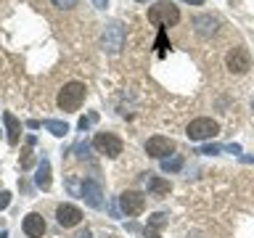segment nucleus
I'll return each instance as SVG.
<instances>
[{
  "label": "nucleus",
  "mask_w": 254,
  "mask_h": 238,
  "mask_svg": "<svg viewBox=\"0 0 254 238\" xmlns=\"http://www.w3.org/2000/svg\"><path fill=\"white\" fill-rule=\"evenodd\" d=\"M85 95H87V87L82 82H69L61 87L59 93V109L61 111H77L79 106L85 103Z\"/></svg>",
  "instance_id": "1"
},
{
  "label": "nucleus",
  "mask_w": 254,
  "mask_h": 238,
  "mask_svg": "<svg viewBox=\"0 0 254 238\" xmlns=\"http://www.w3.org/2000/svg\"><path fill=\"white\" fill-rule=\"evenodd\" d=\"M148 21L156 24V27H172V24L180 21V11L172 3H156L148 8Z\"/></svg>",
  "instance_id": "2"
},
{
  "label": "nucleus",
  "mask_w": 254,
  "mask_h": 238,
  "mask_svg": "<svg viewBox=\"0 0 254 238\" xmlns=\"http://www.w3.org/2000/svg\"><path fill=\"white\" fill-rule=\"evenodd\" d=\"M217 132H220V124L214 122V119H209V117H198V119H193V122L188 124V138L196 140V143L209 140Z\"/></svg>",
  "instance_id": "3"
},
{
  "label": "nucleus",
  "mask_w": 254,
  "mask_h": 238,
  "mask_svg": "<svg viewBox=\"0 0 254 238\" xmlns=\"http://www.w3.org/2000/svg\"><path fill=\"white\" fill-rule=\"evenodd\" d=\"M225 66L233 71V74H244V71H249V69H252V56H249V51H246L244 45L230 48L228 56H225Z\"/></svg>",
  "instance_id": "4"
},
{
  "label": "nucleus",
  "mask_w": 254,
  "mask_h": 238,
  "mask_svg": "<svg viewBox=\"0 0 254 238\" xmlns=\"http://www.w3.org/2000/svg\"><path fill=\"white\" fill-rule=\"evenodd\" d=\"M93 146H95L98 154H106L109 159H117L119 154H122V140H119L114 132H98L93 138Z\"/></svg>",
  "instance_id": "5"
},
{
  "label": "nucleus",
  "mask_w": 254,
  "mask_h": 238,
  "mask_svg": "<svg viewBox=\"0 0 254 238\" xmlns=\"http://www.w3.org/2000/svg\"><path fill=\"white\" fill-rule=\"evenodd\" d=\"M125 45V27L119 21H111L106 24V29H103V51L109 53H119Z\"/></svg>",
  "instance_id": "6"
},
{
  "label": "nucleus",
  "mask_w": 254,
  "mask_h": 238,
  "mask_svg": "<svg viewBox=\"0 0 254 238\" xmlns=\"http://www.w3.org/2000/svg\"><path fill=\"white\" fill-rule=\"evenodd\" d=\"M119 206H122V212L127 217H135V214H140L146 209V196H143L140 190H125V193L119 196Z\"/></svg>",
  "instance_id": "7"
},
{
  "label": "nucleus",
  "mask_w": 254,
  "mask_h": 238,
  "mask_svg": "<svg viewBox=\"0 0 254 238\" xmlns=\"http://www.w3.org/2000/svg\"><path fill=\"white\" fill-rule=\"evenodd\" d=\"M175 151V140L164 138V135H154V138L146 140V154L154 159H167Z\"/></svg>",
  "instance_id": "8"
},
{
  "label": "nucleus",
  "mask_w": 254,
  "mask_h": 238,
  "mask_svg": "<svg viewBox=\"0 0 254 238\" xmlns=\"http://www.w3.org/2000/svg\"><path fill=\"white\" fill-rule=\"evenodd\" d=\"M56 220H59L61 228H74V225H79V220H82V212H79V206H74V204H61L59 209H56Z\"/></svg>",
  "instance_id": "9"
},
{
  "label": "nucleus",
  "mask_w": 254,
  "mask_h": 238,
  "mask_svg": "<svg viewBox=\"0 0 254 238\" xmlns=\"http://www.w3.org/2000/svg\"><path fill=\"white\" fill-rule=\"evenodd\" d=\"M82 198L87 206H93V209H101L103 206V190H101V182L95 180H85L82 182Z\"/></svg>",
  "instance_id": "10"
},
{
  "label": "nucleus",
  "mask_w": 254,
  "mask_h": 238,
  "mask_svg": "<svg viewBox=\"0 0 254 238\" xmlns=\"http://www.w3.org/2000/svg\"><path fill=\"white\" fill-rule=\"evenodd\" d=\"M21 228H24V233H27V238H43V233H45V220H43V214L29 212L27 217H24Z\"/></svg>",
  "instance_id": "11"
},
{
  "label": "nucleus",
  "mask_w": 254,
  "mask_h": 238,
  "mask_svg": "<svg viewBox=\"0 0 254 238\" xmlns=\"http://www.w3.org/2000/svg\"><path fill=\"white\" fill-rule=\"evenodd\" d=\"M217 16H209V13H201V16H196L193 19V27H196V32L201 37H209V35H214L217 32Z\"/></svg>",
  "instance_id": "12"
},
{
  "label": "nucleus",
  "mask_w": 254,
  "mask_h": 238,
  "mask_svg": "<svg viewBox=\"0 0 254 238\" xmlns=\"http://www.w3.org/2000/svg\"><path fill=\"white\" fill-rule=\"evenodd\" d=\"M3 122H5V132H8V143L16 146V143H19V135H21V122L11 114V111L3 114Z\"/></svg>",
  "instance_id": "13"
},
{
  "label": "nucleus",
  "mask_w": 254,
  "mask_h": 238,
  "mask_svg": "<svg viewBox=\"0 0 254 238\" xmlns=\"http://www.w3.org/2000/svg\"><path fill=\"white\" fill-rule=\"evenodd\" d=\"M35 185H37V188H43V190H48V188H51V162H48V159H43V162L37 164Z\"/></svg>",
  "instance_id": "14"
},
{
  "label": "nucleus",
  "mask_w": 254,
  "mask_h": 238,
  "mask_svg": "<svg viewBox=\"0 0 254 238\" xmlns=\"http://www.w3.org/2000/svg\"><path fill=\"white\" fill-rule=\"evenodd\" d=\"M167 225V214L164 212H156L148 217V225H146V236L148 238H159V228Z\"/></svg>",
  "instance_id": "15"
},
{
  "label": "nucleus",
  "mask_w": 254,
  "mask_h": 238,
  "mask_svg": "<svg viewBox=\"0 0 254 238\" xmlns=\"http://www.w3.org/2000/svg\"><path fill=\"white\" fill-rule=\"evenodd\" d=\"M148 190H151V196H167L172 190L170 185V180H162V178H148Z\"/></svg>",
  "instance_id": "16"
},
{
  "label": "nucleus",
  "mask_w": 254,
  "mask_h": 238,
  "mask_svg": "<svg viewBox=\"0 0 254 238\" xmlns=\"http://www.w3.org/2000/svg\"><path fill=\"white\" fill-rule=\"evenodd\" d=\"M43 127H45L51 135H56V138H64V135L69 132V124H66V122H59V119H45Z\"/></svg>",
  "instance_id": "17"
},
{
  "label": "nucleus",
  "mask_w": 254,
  "mask_h": 238,
  "mask_svg": "<svg viewBox=\"0 0 254 238\" xmlns=\"http://www.w3.org/2000/svg\"><path fill=\"white\" fill-rule=\"evenodd\" d=\"M32 146H35V135H29L27 138V148L21 151V159H19V164H21V170H29L32 164H35V154H32Z\"/></svg>",
  "instance_id": "18"
},
{
  "label": "nucleus",
  "mask_w": 254,
  "mask_h": 238,
  "mask_svg": "<svg viewBox=\"0 0 254 238\" xmlns=\"http://www.w3.org/2000/svg\"><path fill=\"white\" fill-rule=\"evenodd\" d=\"M180 167H183V159H180V156H172V159L167 156V159H162V170H164V172H178Z\"/></svg>",
  "instance_id": "19"
},
{
  "label": "nucleus",
  "mask_w": 254,
  "mask_h": 238,
  "mask_svg": "<svg viewBox=\"0 0 254 238\" xmlns=\"http://www.w3.org/2000/svg\"><path fill=\"white\" fill-rule=\"evenodd\" d=\"M95 122H98V114L93 111V114H87V117H82V119H79V130H87V127H90V124H95Z\"/></svg>",
  "instance_id": "20"
},
{
  "label": "nucleus",
  "mask_w": 254,
  "mask_h": 238,
  "mask_svg": "<svg viewBox=\"0 0 254 238\" xmlns=\"http://www.w3.org/2000/svg\"><path fill=\"white\" fill-rule=\"evenodd\" d=\"M51 3H53L56 8H61V11H69V8L77 5V0H51Z\"/></svg>",
  "instance_id": "21"
},
{
  "label": "nucleus",
  "mask_w": 254,
  "mask_h": 238,
  "mask_svg": "<svg viewBox=\"0 0 254 238\" xmlns=\"http://www.w3.org/2000/svg\"><path fill=\"white\" fill-rule=\"evenodd\" d=\"M222 146H217V143H212V146H201L198 148V154H220Z\"/></svg>",
  "instance_id": "22"
},
{
  "label": "nucleus",
  "mask_w": 254,
  "mask_h": 238,
  "mask_svg": "<svg viewBox=\"0 0 254 238\" xmlns=\"http://www.w3.org/2000/svg\"><path fill=\"white\" fill-rule=\"evenodd\" d=\"M8 204H11V193H8V190H0V212H3Z\"/></svg>",
  "instance_id": "23"
},
{
  "label": "nucleus",
  "mask_w": 254,
  "mask_h": 238,
  "mask_svg": "<svg viewBox=\"0 0 254 238\" xmlns=\"http://www.w3.org/2000/svg\"><path fill=\"white\" fill-rule=\"evenodd\" d=\"M74 238H93V233H90V230H87V228H85V230H79V233H77Z\"/></svg>",
  "instance_id": "24"
},
{
  "label": "nucleus",
  "mask_w": 254,
  "mask_h": 238,
  "mask_svg": "<svg viewBox=\"0 0 254 238\" xmlns=\"http://www.w3.org/2000/svg\"><path fill=\"white\" fill-rule=\"evenodd\" d=\"M93 5H95V8H106L109 0H93Z\"/></svg>",
  "instance_id": "25"
},
{
  "label": "nucleus",
  "mask_w": 254,
  "mask_h": 238,
  "mask_svg": "<svg viewBox=\"0 0 254 238\" xmlns=\"http://www.w3.org/2000/svg\"><path fill=\"white\" fill-rule=\"evenodd\" d=\"M183 3H190V5H201L204 0H183Z\"/></svg>",
  "instance_id": "26"
},
{
  "label": "nucleus",
  "mask_w": 254,
  "mask_h": 238,
  "mask_svg": "<svg viewBox=\"0 0 254 238\" xmlns=\"http://www.w3.org/2000/svg\"><path fill=\"white\" fill-rule=\"evenodd\" d=\"M0 238H8V230H3V233H0Z\"/></svg>",
  "instance_id": "27"
},
{
  "label": "nucleus",
  "mask_w": 254,
  "mask_h": 238,
  "mask_svg": "<svg viewBox=\"0 0 254 238\" xmlns=\"http://www.w3.org/2000/svg\"><path fill=\"white\" fill-rule=\"evenodd\" d=\"M138 3H146V0H138Z\"/></svg>",
  "instance_id": "28"
}]
</instances>
